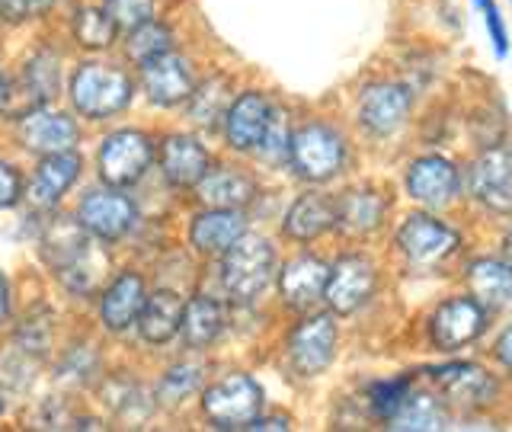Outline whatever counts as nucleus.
Instances as JSON below:
<instances>
[{"mask_svg":"<svg viewBox=\"0 0 512 432\" xmlns=\"http://www.w3.org/2000/svg\"><path fill=\"white\" fill-rule=\"evenodd\" d=\"M429 378L439 384V391L445 397H452L455 404L464 407H484L496 397V381L487 368H480L474 362H448L432 368Z\"/></svg>","mask_w":512,"mask_h":432,"instance_id":"obj_15","label":"nucleus"},{"mask_svg":"<svg viewBox=\"0 0 512 432\" xmlns=\"http://www.w3.org/2000/svg\"><path fill=\"white\" fill-rule=\"evenodd\" d=\"M45 7H48V0H0V16H4L7 23H23V20H32V16H39Z\"/></svg>","mask_w":512,"mask_h":432,"instance_id":"obj_41","label":"nucleus"},{"mask_svg":"<svg viewBox=\"0 0 512 432\" xmlns=\"http://www.w3.org/2000/svg\"><path fill=\"white\" fill-rule=\"evenodd\" d=\"M125 52L132 58L138 68L144 61H151L164 52H173V32L164 23H154V20H144L135 29H128V42H125Z\"/></svg>","mask_w":512,"mask_h":432,"instance_id":"obj_31","label":"nucleus"},{"mask_svg":"<svg viewBox=\"0 0 512 432\" xmlns=\"http://www.w3.org/2000/svg\"><path fill=\"white\" fill-rule=\"evenodd\" d=\"M154 160V144L144 132L135 128H122V132H112L103 148H100V176L106 186H132L138 183L144 173H148Z\"/></svg>","mask_w":512,"mask_h":432,"instance_id":"obj_5","label":"nucleus"},{"mask_svg":"<svg viewBox=\"0 0 512 432\" xmlns=\"http://www.w3.org/2000/svg\"><path fill=\"white\" fill-rule=\"evenodd\" d=\"M224 330V308L221 301L199 295L189 304H183V320H180V333L189 349H202L208 343H215Z\"/></svg>","mask_w":512,"mask_h":432,"instance_id":"obj_29","label":"nucleus"},{"mask_svg":"<svg viewBox=\"0 0 512 432\" xmlns=\"http://www.w3.org/2000/svg\"><path fill=\"white\" fill-rule=\"evenodd\" d=\"M333 221H336V199L324 196V192H304L288 208L282 228L292 240H314L324 231H330Z\"/></svg>","mask_w":512,"mask_h":432,"instance_id":"obj_24","label":"nucleus"},{"mask_svg":"<svg viewBox=\"0 0 512 432\" xmlns=\"http://www.w3.org/2000/svg\"><path fill=\"white\" fill-rule=\"evenodd\" d=\"M375 282H378V276H375L372 260H365L359 253L343 256V260L330 269L327 288H324L330 311L333 314H356L362 304L372 298Z\"/></svg>","mask_w":512,"mask_h":432,"instance_id":"obj_11","label":"nucleus"},{"mask_svg":"<svg viewBox=\"0 0 512 432\" xmlns=\"http://www.w3.org/2000/svg\"><path fill=\"white\" fill-rule=\"evenodd\" d=\"M141 87L154 106L170 109L189 100L192 90H196V77H192V68L180 55L164 52L141 64Z\"/></svg>","mask_w":512,"mask_h":432,"instance_id":"obj_13","label":"nucleus"},{"mask_svg":"<svg viewBox=\"0 0 512 432\" xmlns=\"http://www.w3.org/2000/svg\"><path fill=\"white\" fill-rule=\"evenodd\" d=\"M247 231L240 208H208L189 224V240L199 253H224L234 240Z\"/></svg>","mask_w":512,"mask_h":432,"instance_id":"obj_21","label":"nucleus"},{"mask_svg":"<svg viewBox=\"0 0 512 432\" xmlns=\"http://www.w3.org/2000/svg\"><path fill=\"white\" fill-rule=\"evenodd\" d=\"M276 272V250L260 234H240L234 244L221 253V288L231 301H253Z\"/></svg>","mask_w":512,"mask_h":432,"instance_id":"obj_1","label":"nucleus"},{"mask_svg":"<svg viewBox=\"0 0 512 432\" xmlns=\"http://www.w3.org/2000/svg\"><path fill=\"white\" fill-rule=\"evenodd\" d=\"M336 356V324L330 314H311L288 336V359L304 378L320 375Z\"/></svg>","mask_w":512,"mask_h":432,"instance_id":"obj_10","label":"nucleus"},{"mask_svg":"<svg viewBox=\"0 0 512 432\" xmlns=\"http://www.w3.org/2000/svg\"><path fill=\"white\" fill-rule=\"evenodd\" d=\"M496 359H500L503 368L512 375V327H506L500 333V340H496Z\"/></svg>","mask_w":512,"mask_h":432,"instance_id":"obj_44","label":"nucleus"},{"mask_svg":"<svg viewBox=\"0 0 512 432\" xmlns=\"http://www.w3.org/2000/svg\"><path fill=\"white\" fill-rule=\"evenodd\" d=\"M93 372H96L93 346H77L64 356V362L58 368V378L68 381V384H87V381H93Z\"/></svg>","mask_w":512,"mask_h":432,"instance_id":"obj_38","label":"nucleus"},{"mask_svg":"<svg viewBox=\"0 0 512 432\" xmlns=\"http://www.w3.org/2000/svg\"><path fill=\"white\" fill-rule=\"evenodd\" d=\"M458 170L452 160H445L439 154H429V157H420L413 160L410 170H407V192L410 199H416L420 205H429V208H439V205H448L455 199L458 192Z\"/></svg>","mask_w":512,"mask_h":432,"instance_id":"obj_14","label":"nucleus"},{"mask_svg":"<svg viewBox=\"0 0 512 432\" xmlns=\"http://www.w3.org/2000/svg\"><path fill=\"white\" fill-rule=\"evenodd\" d=\"M7 100V80H4V71H0V106Z\"/></svg>","mask_w":512,"mask_h":432,"instance_id":"obj_47","label":"nucleus"},{"mask_svg":"<svg viewBox=\"0 0 512 432\" xmlns=\"http://www.w3.org/2000/svg\"><path fill=\"white\" fill-rule=\"evenodd\" d=\"M480 10H484V20H487V29L493 36V48L496 55H506V29H503V20H500V10H496L493 0H477Z\"/></svg>","mask_w":512,"mask_h":432,"instance_id":"obj_42","label":"nucleus"},{"mask_svg":"<svg viewBox=\"0 0 512 432\" xmlns=\"http://www.w3.org/2000/svg\"><path fill=\"white\" fill-rule=\"evenodd\" d=\"M90 247V234L84 231V224L74 218H55L45 224L42 240H39V253L42 260L52 269H64L71 266L80 253Z\"/></svg>","mask_w":512,"mask_h":432,"instance_id":"obj_26","label":"nucleus"},{"mask_svg":"<svg viewBox=\"0 0 512 432\" xmlns=\"http://www.w3.org/2000/svg\"><path fill=\"white\" fill-rule=\"evenodd\" d=\"M26 80H29V90L36 93V100H48V96L58 90V58L48 52L32 58L26 68Z\"/></svg>","mask_w":512,"mask_h":432,"instance_id":"obj_36","label":"nucleus"},{"mask_svg":"<svg viewBox=\"0 0 512 432\" xmlns=\"http://www.w3.org/2000/svg\"><path fill=\"white\" fill-rule=\"evenodd\" d=\"M272 116V103L263 93H240L224 112V138L234 151H256Z\"/></svg>","mask_w":512,"mask_h":432,"instance_id":"obj_16","label":"nucleus"},{"mask_svg":"<svg viewBox=\"0 0 512 432\" xmlns=\"http://www.w3.org/2000/svg\"><path fill=\"white\" fill-rule=\"evenodd\" d=\"M135 218H138L135 202L122 196L116 186L90 189L77 208V221L84 224V231L100 240H122L135 228Z\"/></svg>","mask_w":512,"mask_h":432,"instance_id":"obj_6","label":"nucleus"},{"mask_svg":"<svg viewBox=\"0 0 512 432\" xmlns=\"http://www.w3.org/2000/svg\"><path fill=\"white\" fill-rule=\"evenodd\" d=\"M192 106H189V116L192 122H202L208 128H215L218 119L228 112V90H224V80L221 77H212V80H205L202 87L192 90Z\"/></svg>","mask_w":512,"mask_h":432,"instance_id":"obj_32","label":"nucleus"},{"mask_svg":"<svg viewBox=\"0 0 512 432\" xmlns=\"http://www.w3.org/2000/svg\"><path fill=\"white\" fill-rule=\"evenodd\" d=\"M461 244V234L448 228L432 215H410L397 231V250L407 256L410 263H442L445 256H452Z\"/></svg>","mask_w":512,"mask_h":432,"instance_id":"obj_8","label":"nucleus"},{"mask_svg":"<svg viewBox=\"0 0 512 432\" xmlns=\"http://www.w3.org/2000/svg\"><path fill=\"white\" fill-rule=\"evenodd\" d=\"M288 141H292V135H288L285 116H282L279 109H272L269 125H266L263 141H260L263 157H266V160H285V157H288Z\"/></svg>","mask_w":512,"mask_h":432,"instance_id":"obj_39","label":"nucleus"},{"mask_svg":"<svg viewBox=\"0 0 512 432\" xmlns=\"http://www.w3.org/2000/svg\"><path fill=\"white\" fill-rule=\"evenodd\" d=\"M247 429H288V420L285 416H276V420H260V416H256Z\"/></svg>","mask_w":512,"mask_h":432,"instance_id":"obj_46","label":"nucleus"},{"mask_svg":"<svg viewBox=\"0 0 512 432\" xmlns=\"http://www.w3.org/2000/svg\"><path fill=\"white\" fill-rule=\"evenodd\" d=\"M202 410L218 429H247L263 410V388L250 375H228L205 391Z\"/></svg>","mask_w":512,"mask_h":432,"instance_id":"obj_4","label":"nucleus"},{"mask_svg":"<svg viewBox=\"0 0 512 432\" xmlns=\"http://www.w3.org/2000/svg\"><path fill=\"white\" fill-rule=\"evenodd\" d=\"M256 192V183L237 167H215L205 170L199 180V199L208 208H244Z\"/></svg>","mask_w":512,"mask_h":432,"instance_id":"obj_27","label":"nucleus"},{"mask_svg":"<svg viewBox=\"0 0 512 432\" xmlns=\"http://www.w3.org/2000/svg\"><path fill=\"white\" fill-rule=\"evenodd\" d=\"M160 170L170 186L192 189L208 170V151L192 135H170L160 148Z\"/></svg>","mask_w":512,"mask_h":432,"instance_id":"obj_19","label":"nucleus"},{"mask_svg":"<svg viewBox=\"0 0 512 432\" xmlns=\"http://www.w3.org/2000/svg\"><path fill=\"white\" fill-rule=\"evenodd\" d=\"M116 26L103 10H80L74 23V36L84 48H109L116 39Z\"/></svg>","mask_w":512,"mask_h":432,"instance_id":"obj_34","label":"nucleus"},{"mask_svg":"<svg viewBox=\"0 0 512 432\" xmlns=\"http://www.w3.org/2000/svg\"><path fill=\"white\" fill-rule=\"evenodd\" d=\"M391 429H416V432H426V429H445L448 426V410L439 397L432 394H407V400L400 404V410L388 420Z\"/></svg>","mask_w":512,"mask_h":432,"instance_id":"obj_30","label":"nucleus"},{"mask_svg":"<svg viewBox=\"0 0 512 432\" xmlns=\"http://www.w3.org/2000/svg\"><path fill=\"white\" fill-rule=\"evenodd\" d=\"M132 100V80L112 64H80L71 80V103L87 119H109Z\"/></svg>","mask_w":512,"mask_h":432,"instance_id":"obj_2","label":"nucleus"},{"mask_svg":"<svg viewBox=\"0 0 512 432\" xmlns=\"http://www.w3.org/2000/svg\"><path fill=\"white\" fill-rule=\"evenodd\" d=\"M199 384H202V365L180 362L167 368V375L157 388V397H160V404H180V400L189 397Z\"/></svg>","mask_w":512,"mask_h":432,"instance_id":"obj_33","label":"nucleus"},{"mask_svg":"<svg viewBox=\"0 0 512 432\" xmlns=\"http://www.w3.org/2000/svg\"><path fill=\"white\" fill-rule=\"evenodd\" d=\"M80 132L74 119L61 116V112L36 109L20 122V141L36 154H55V151H74Z\"/></svg>","mask_w":512,"mask_h":432,"instance_id":"obj_20","label":"nucleus"},{"mask_svg":"<svg viewBox=\"0 0 512 432\" xmlns=\"http://www.w3.org/2000/svg\"><path fill=\"white\" fill-rule=\"evenodd\" d=\"M180 320H183V301L176 292H167L164 288V292H154L144 298L135 324L144 340L160 346V343H170L173 336L180 333Z\"/></svg>","mask_w":512,"mask_h":432,"instance_id":"obj_25","label":"nucleus"},{"mask_svg":"<svg viewBox=\"0 0 512 432\" xmlns=\"http://www.w3.org/2000/svg\"><path fill=\"white\" fill-rule=\"evenodd\" d=\"M144 298H148V292H144V279L138 272H122L103 295V304H100L103 324L112 333H125L138 320Z\"/></svg>","mask_w":512,"mask_h":432,"instance_id":"obj_22","label":"nucleus"},{"mask_svg":"<svg viewBox=\"0 0 512 432\" xmlns=\"http://www.w3.org/2000/svg\"><path fill=\"white\" fill-rule=\"evenodd\" d=\"M7 320H10V288H7L4 272H0V327H4Z\"/></svg>","mask_w":512,"mask_h":432,"instance_id":"obj_45","label":"nucleus"},{"mask_svg":"<svg viewBox=\"0 0 512 432\" xmlns=\"http://www.w3.org/2000/svg\"><path fill=\"white\" fill-rule=\"evenodd\" d=\"M471 196L496 215H512V144H500L471 164Z\"/></svg>","mask_w":512,"mask_h":432,"instance_id":"obj_7","label":"nucleus"},{"mask_svg":"<svg viewBox=\"0 0 512 432\" xmlns=\"http://www.w3.org/2000/svg\"><path fill=\"white\" fill-rule=\"evenodd\" d=\"M16 199H20V176L0 160V208H10Z\"/></svg>","mask_w":512,"mask_h":432,"instance_id":"obj_43","label":"nucleus"},{"mask_svg":"<svg viewBox=\"0 0 512 432\" xmlns=\"http://www.w3.org/2000/svg\"><path fill=\"white\" fill-rule=\"evenodd\" d=\"M468 288L484 308H503L512 301V263L509 260H477L468 266Z\"/></svg>","mask_w":512,"mask_h":432,"instance_id":"obj_28","label":"nucleus"},{"mask_svg":"<svg viewBox=\"0 0 512 432\" xmlns=\"http://www.w3.org/2000/svg\"><path fill=\"white\" fill-rule=\"evenodd\" d=\"M103 13L116 29H135L138 23L154 16V0H106Z\"/></svg>","mask_w":512,"mask_h":432,"instance_id":"obj_37","label":"nucleus"},{"mask_svg":"<svg viewBox=\"0 0 512 432\" xmlns=\"http://www.w3.org/2000/svg\"><path fill=\"white\" fill-rule=\"evenodd\" d=\"M410 109H413L410 90L404 84H391V80L365 87V93L359 96V122L375 138L394 135L407 122Z\"/></svg>","mask_w":512,"mask_h":432,"instance_id":"obj_12","label":"nucleus"},{"mask_svg":"<svg viewBox=\"0 0 512 432\" xmlns=\"http://www.w3.org/2000/svg\"><path fill=\"white\" fill-rule=\"evenodd\" d=\"M487 327L484 304L474 298H448L442 301L436 314L429 317V336L432 343L445 352H455L461 346L474 343Z\"/></svg>","mask_w":512,"mask_h":432,"instance_id":"obj_9","label":"nucleus"},{"mask_svg":"<svg viewBox=\"0 0 512 432\" xmlns=\"http://www.w3.org/2000/svg\"><path fill=\"white\" fill-rule=\"evenodd\" d=\"M77 176H80V157L74 151L42 154L29 183V202L36 208H55L64 192L77 183Z\"/></svg>","mask_w":512,"mask_h":432,"instance_id":"obj_18","label":"nucleus"},{"mask_svg":"<svg viewBox=\"0 0 512 432\" xmlns=\"http://www.w3.org/2000/svg\"><path fill=\"white\" fill-rule=\"evenodd\" d=\"M413 391V378H391V381H378L372 391H368V404H372V413L378 420L388 423L391 416L400 410V404L407 400V394Z\"/></svg>","mask_w":512,"mask_h":432,"instance_id":"obj_35","label":"nucleus"},{"mask_svg":"<svg viewBox=\"0 0 512 432\" xmlns=\"http://www.w3.org/2000/svg\"><path fill=\"white\" fill-rule=\"evenodd\" d=\"M20 346L26 352H32V356H45L48 346H52V324L42 320V314L29 317L23 324V330H20Z\"/></svg>","mask_w":512,"mask_h":432,"instance_id":"obj_40","label":"nucleus"},{"mask_svg":"<svg viewBox=\"0 0 512 432\" xmlns=\"http://www.w3.org/2000/svg\"><path fill=\"white\" fill-rule=\"evenodd\" d=\"M288 160H292L295 173L308 183H327L330 176L343 170L346 144L340 132H333L324 122H308L298 132H292L288 141Z\"/></svg>","mask_w":512,"mask_h":432,"instance_id":"obj_3","label":"nucleus"},{"mask_svg":"<svg viewBox=\"0 0 512 432\" xmlns=\"http://www.w3.org/2000/svg\"><path fill=\"white\" fill-rule=\"evenodd\" d=\"M506 260L512 263V228H509V234H506Z\"/></svg>","mask_w":512,"mask_h":432,"instance_id":"obj_48","label":"nucleus"},{"mask_svg":"<svg viewBox=\"0 0 512 432\" xmlns=\"http://www.w3.org/2000/svg\"><path fill=\"white\" fill-rule=\"evenodd\" d=\"M388 202L372 189H352L343 199H336V221L333 228H340L349 237H365L375 228H381Z\"/></svg>","mask_w":512,"mask_h":432,"instance_id":"obj_23","label":"nucleus"},{"mask_svg":"<svg viewBox=\"0 0 512 432\" xmlns=\"http://www.w3.org/2000/svg\"><path fill=\"white\" fill-rule=\"evenodd\" d=\"M327 276H330V266L324 260H317V256L304 253V256H295V260L282 269L279 292H282L288 308L308 311L320 298H324Z\"/></svg>","mask_w":512,"mask_h":432,"instance_id":"obj_17","label":"nucleus"}]
</instances>
